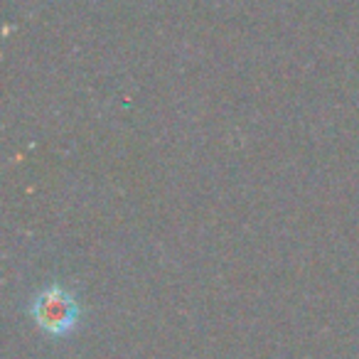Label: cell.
Wrapping results in <instances>:
<instances>
[{
  "mask_svg": "<svg viewBox=\"0 0 359 359\" xmlns=\"http://www.w3.org/2000/svg\"><path fill=\"white\" fill-rule=\"evenodd\" d=\"M32 315L42 330L52 334H67L76 327L79 308H76V300L65 288L55 285V288H47L45 293H40V298L32 305Z\"/></svg>",
  "mask_w": 359,
  "mask_h": 359,
  "instance_id": "cell-1",
  "label": "cell"
}]
</instances>
